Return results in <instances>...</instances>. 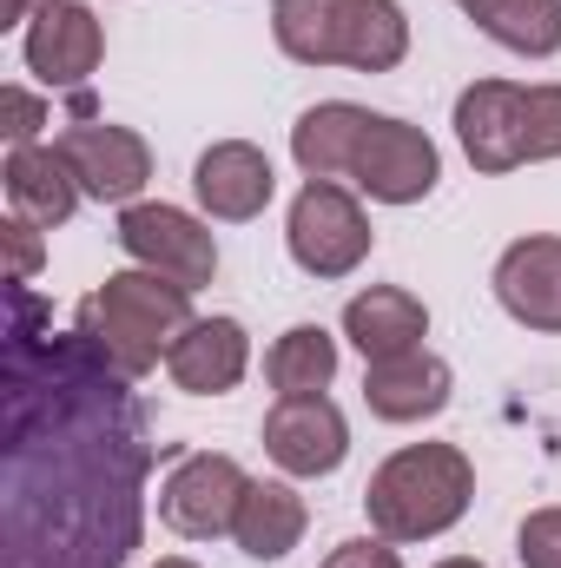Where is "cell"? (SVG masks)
I'll return each instance as SVG.
<instances>
[{
  "mask_svg": "<svg viewBox=\"0 0 561 568\" xmlns=\"http://www.w3.org/2000/svg\"><path fill=\"white\" fill-rule=\"evenodd\" d=\"M152 568H198V562H192V556H159Z\"/></svg>",
  "mask_w": 561,
  "mask_h": 568,
  "instance_id": "83f0119b",
  "label": "cell"
},
{
  "mask_svg": "<svg viewBox=\"0 0 561 568\" xmlns=\"http://www.w3.org/2000/svg\"><path fill=\"white\" fill-rule=\"evenodd\" d=\"M272 33L297 67L397 73L410 53V20L397 0H272Z\"/></svg>",
  "mask_w": 561,
  "mask_h": 568,
  "instance_id": "277c9868",
  "label": "cell"
},
{
  "mask_svg": "<svg viewBox=\"0 0 561 568\" xmlns=\"http://www.w3.org/2000/svg\"><path fill=\"white\" fill-rule=\"evenodd\" d=\"M496 304L522 324V331H561V239L555 232H529L496 258Z\"/></svg>",
  "mask_w": 561,
  "mask_h": 568,
  "instance_id": "5bb4252c",
  "label": "cell"
},
{
  "mask_svg": "<svg viewBox=\"0 0 561 568\" xmlns=\"http://www.w3.org/2000/svg\"><path fill=\"white\" fill-rule=\"evenodd\" d=\"M0 185H7L13 219H33L40 232L67 225L80 212V199H86L80 179H73V165L60 159V145H13L7 165H0Z\"/></svg>",
  "mask_w": 561,
  "mask_h": 568,
  "instance_id": "e0dca14e",
  "label": "cell"
},
{
  "mask_svg": "<svg viewBox=\"0 0 561 568\" xmlns=\"http://www.w3.org/2000/svg\"><path fill=\"white\" fill-rule=\"evenodd\" d=\"M265 456L284 476H330L350 456V424L324 390L317 397H278L265 417Z\"/></svg>",
  "mask_w": 561,
  "mask_h": 568,
  "instance_id": "7c38bea8",
  "label": "cell"
},
{
  "mask_svg": "<svg viewBox=\"0 0 561 568\" xmlns=\"http://www.w3.org/2000/svg\"><path fill=\"white\" fill-rule=\"evenodd\" d=\"M304 529H310L304 496H297L290 483H278V476H252V489H245V503H238V523H232L238 549H245L252 562H284V556L304 542Z\"/></svg>",
  "mask_w": 561,
  "mask_h": 568,
  "instance_id": "d6986e66",
  "label": "cell"
},
{
  "mask_svg": "<svg viewBox=\"0 0 561 568\" xmlns=\"http://www.w3.org/2000/svg\"><path fill=\"white\" fill-rule=\"evenodd\" d=\"M120 252L145 265V272H159V278L185 284V291H205V284L218 278V239H212V225L205 219H192V212H178V205H126L120 212Z\"/></svg>",
  "mask_w": 561,
  "mask_h": 568,
  "instance_id": "52a82bcc",
  "label": "cell"
},
{
  "mask_svg": "<svg viewBox=\"0 0 561 568\" xmlns=\"http://www.w3.org/2000/svg\"><path fill=\"white\" fill-rule=\"evenodd\" d=\"M456 140L462 159L489 179L516 165H549L561 159V87H516V80H476L456 93Z\"/></svg>",
  "mask_w": 561,
  "mask_h": 568,
  "instance_id": "5b68a950",
  "label": "cell"
},
{
  "mask_svg": "<svg viewBox=\"0 0 561 568\" xmlns=\"http://www.w3.org/2000/svg\"><path fill=\"white\" fill-rule=\"evenodd\" d=\"M0 245H7V284H33L40 278L47 245H40V225H33V219H7V225H0Z\"/></svg>",
  "mask_w": 561,
  "mask_h": 568,
  "instance_id": "cb8c5ba5",
  "label": "cell"
},
{
  "mask_svg": "<svg viewBox=\"0 0 561 568\" xmlns=\"http://www.w3.org/2000/svg\"><path fill=\"white\" fill-rule=\"evenodd\" d=\"M27 7L40 13V7H60V0H0V27H13V20H27Z\"/></svg>",
  "mask_w": 561,
  "mask_h": 568,
  "instance_id": "4316f807",
  "label": "cell"
},
{
  "mask_svg": "<svg viewBox=\"0 0 561 568\" xmlns=\"http://www.w3.org/2000/svg\"><path fill=\"white\" fill-rule=\"evenodd\" d=\"M192 192H198L205 219H218V225H245V219H258V212L272 205L278 172H272V159H265L252 140H218V145L198 152V165H192Z\"/></svg>",
  "mask_w": 561,
  "mask_h": 568,
  "instance_id": "4fadbf2b",
  "label": "cell"
},
{
  "mask_svg": "<svg viewBox=\"0 0 561 568\" xmlns=\"http://www.w3.org/2000/svg\"><path fill=\"white\" fill-rule=\"evenodd\" d=\"M165 371H172V384H178L185 397H225V390H238L245 371H252V337H245L238 317H198V324L172 344Z\"/></svg>",
  "mask_w": 561,
  "mask_h": 568,
  "instance_id": "2e32d148",
  "label": "cell"
},
{
  "mask_svg": "<svg viewBox=\"0 0 561 568\" xmlns=\"http://www.w3.org/2000/svg\"><path fill=\"white\" fill-rule=\"evenodd\" d=\"M496 47L522 60H555L561 53V0H469L462 7Z\"/></svg>",
  "mask_w": 561,
  "mask_h": 568,
  "instance_id": "44dd1931",
  "label": "cell"
},
{
  "mask_svg": "<svg viewBox=\"0 0 561 568\" xmlns=\"http://www.w3.org/2000/svg\"><path fill=\"white\" fill-rule=\"evenodd\" d=\"M377 113L350 106V100H324L310 113H297L290 126V159L304 179H350V159H357V140Z\"/></svg>",
  "mask_w": 561,
  "mask_h": 568,
  "instance_id": "ffe728a7",
  "label": "cell"
},
{
  "mask_svg": "<svg viewBox=\"0 0 561 568\" xmlns=\"http://www.w3.org/2000/svg\"><path fill=\"white\" fill-rule=\"evenodd\" d=\"M456 7H469V0H456Z\"/></svg>",
  "mask_w": 561,
  "mask_h": 568,
  "instance_id": "f546056e",
  "label": "cell"
},
{
  "mask_svg": "<svg viewBox=\"0 0 561 568\" xmlns=\"http://www.w3.org/2000/svg\"><path fill=\"white\" fill-rule=\"evenodd\" d=\"M436 568H489V562H476V556H449V562H436Z\"/></svg>",
  "mask_w": 561,
  "mask_h": 568,
  "instance_id": "f1b7e54d",
  "label": "cell"
},
{
  "mask_svg": "<svg viewBox=\"0 0 561 568\" xmlns=\"http://www.w3.org/2000/svg\"><path fill=\"white\" fill-rule=\"evenodd\" d=\"M516 562L522 568H561V509H529L516 529Z\"/></svg>",
  "mask_w": 561,
  "mask_h": 568,
  "instance_id": "603a6c76",
  "label": "cell"
},
{
  "mask_svg": "<svg viewBox=\"0 0 561 568\" xmlns=\"http://www.w3.org/2000/svg\"><path fill=\"white\" fill-rule=\"evenodd\" d=\"M317 568H404V556H397V542H384V536H350V542H337Z\"/></svg>",
  "mask_w": 561,
  "mask_h": 568,
  "instance_id": "484cf974",
  "label": "cell"
},
{
  "mask_svg": "<svg viewBox=\"0 0 561 568\" xmlns=\"http://www.w3.org/2000/svg\"><path fill=\"white\" fill-rule=\"evenodd\" d=\"M449 390H456V371L436 351H404V357L364 364V404L377 424H429L449 410Z\"/></svg>",
  "mask_w": 561,
  "mask_h": 568,
  "instance_id": "9a60e30c",
  "label": "cell"
},
{
  "mask_svg": "<svg viewBox=\"0 0 561 568\" xmlns=\"http://www.w3.org/2000/svg\"><path fill=\"white\" fill-rule=\"evenodd\" d=\"M436 179H442V152L429 145L422 126L390 120V113H377L364 126L357 159H350V185L364 199H377V205H417V199L436 192Z\"/></svg>",
  "mask_w": 561,
  "mask_h": 568,
  "instance_id": "9c48e42d",
  "label": "cell"
},
{
  "mask_svg": "<svg viewBox=\"0 0 561 568\" xmlns=\"http://www.w3.org/2000/svg\"><path fill=\"white\" fill-rule=\"evenodd\" d=\"M20 60L40 87H86L106 60V27L93 7L80 0H60V7H40L27 20V40H20Z\"/></svg>",
  "mask_w": 561,
  "mask_h": 568,
  "instance_id": "8fae6325",
  "label": "cell"
},
{
  "mask_svg": "<svg viewBox=\"0 0 561 568\" xmlns=\"http://www.w3.org/2000/svg\"><path fill=\"white\" fill-rule=\"evenodd\" d=\"M265 377H272L278 397H317V390H330V377H337V337L324 324H290L278 344L265 351Z\"/></svg>",
  "mask_w": 561,
  "mask_h": 568,
  "instance_id": "7402d4cb",
  "label": "cell"
},
{
  "mask_svg": "<svg viewBox=\"0 0 561 568\" xmlns=\"http://www.w3.org/2000/svg\"><path fill=\"white\" fill-rule=\"evenodd\" d=\"M284 245H290V265L304 278L330 284L350 278L370 258L377 232H370V219L344 179H304V192L290 199V219H284Z\"/></svg>",
  "mask_w": 561,
  "mask_h": 568,
  "instance_id": "8992f818",
  "label": "cell"
},
{
  "mask_svg": "<svg viewBox=\"0 0 561 568\" xmlns=\"http://www.w3.org/2000/svg\"><path fill=\"white\" fill-rule=\"evenodd\" d=\"M145 469L152 443L133 377L80 331H40V297L13 284L0 568H126L145 523Z\"/></svg>",
  "mask_w": 561,
  "mask_h": 568,
  "instance_id": "6da1fadb",
  "label": "cell"
},
{
  "mask_svg": "<svg viewBox=\"0 0 561 568\" xmlns=\"http://www.w3.org/2000/svg\"><path fill=\"white\" fill-rule=\"evenodd\" d=\"M40 126H47V106L27 87H7L0 93V140H7V152L13 145H40Z\"/></svg>",
  "mask_w": 561,
  "mask_h": 568,
  "instance_id": "d4e9b609",
  "label": "cell"
},
{
  "mask_svg": "<svg viewBox=\"0 0 561 568\" xmlns=\"http://www.w3.org/2000/svg\"><path fill=\"white\" fill-rule=\"evenodd\" d=\"M344 337L364 351V364H384V357L422 351L429 311H422L417 291H404V284H370V291H357L344 304Z\"/></svg>",
  "mask_w": 561,
  "mask_h": 568,
  "instance_id": "ac0fdd59",
  "label": "cell"
},
{
  "mask_svg": "<svg viewBox=\"0 0 561 568\" xmlns=\"http://www.w3.org/2000/svg\"><path fill=\"white\" fill-rule=\"evenodd\" d=\"M60 159L73 165L80 192L100 199V205H140L145 179H152V145L133 126H113V120H73L60 133Z\"/></svg>",
  "mask_w": 561,
  "mask_h": 568,
  "instance_id": "30bf717a",
  "label": "cell"
},
{
  "mask_svg": "<svg viewBox=\"0 0 561 568\" xmlns=\"http://www.w3.org/2000/svg\"><path fill=\"white\" fill-rule=\"evenodd\" d=\"M245 489H252V476L238 469V456L198 449V456L172 463V476L159 483V523L185 542H218V536H232Z\"/></svg>",
  "mask_w": 561,
  "mask_h": 568,
  "instance_id": "ba28073f",
  "label": "cell"
},
{
  "mask_svg": "<svg viewBox=\"0 0 561 568\" xmlns=\"http://www.w3.org/2000/svg\"><path fill=\"white\" fill-rule=\"evenodd\" d=\"M476 503V463L456 443H404L364 489V516L384 542H436Z\"/></svg>",
  "mask_w": 561,
  "mask_h": 568,
  "instance_id": "3957f363",
  "label": "cell"
},
{
  "mask_svg": "<svg viewBox=\"0 0 561 568\" xmlns=\"http://www.w3.org/2000/svg\"><path fill=\"white\" fill-rule=\"evenodd\" d=\"M192 324H198V317H192V291L172 284V278H159V272H145V265L113 272L100 291H86L80 311H73V331H80L113 371H126V377L159 371V364L172 357V344H178Z\"/></svg>",
  "mask_w": 561,
  "mask_h": 568,
  "instance_id": "7a4b0ae2",
  "label": "cell"
}]
</instances>
